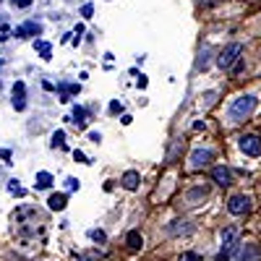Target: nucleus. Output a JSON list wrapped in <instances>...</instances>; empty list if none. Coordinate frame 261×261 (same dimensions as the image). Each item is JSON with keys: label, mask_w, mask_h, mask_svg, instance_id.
Returning <instances> with one entry per match:
<instances>
[{"label": "nucleus", "mask_w": 261, "mask_h": 261, "mask_svg": "<svg viewBox=\"0 0 261 261\" xmlns=\"http://www.w3.org/2000/svg\"><path fill=\"white\" fill-rule=\"evenodd\" d=\"M8 191H11L13 196H24V193H27L24 188H21V183H18V180H11V183H8Z\"/></svg>", "instance_id": "obj_20"}, {"label": "nucleus", "mask_w": 261, "mask_h": 261, "mask_svg": "<svg viewBox=\"0 0 261 261\" xmlns=\"http://www.w3.org/2000/svg\"><path fill=\"white\" fill-rule=\"evenodd\" d=\"M206 65H209V50H204V53L199 55V63H196V68L201 71V68H206Z\"/></svg>", "instance_id": "obj_22"}, {"label": "nucleus", "mask_w": 261, "mask_h": 261, "mask_svg": "<svg viewBox=\"0 0 261 261\" xmlns=\"http://www.w3.org/2000/svg\"><path fill=\"white\" fill-rule=\"evenodd\" d=\"M47 206H50L53 212H63L65 206H68V196H65V193H53L50 201H47Z\"/></svg>", "instance_id": "obj_13"}, {"label": "nucleus", "mask_w": 261, "mask_h": 261, "mask_svg": "<svg viewBox=\"0 0 261 261\" xmlns=\"http://www.w3.org/2000/svg\"><path fill=\"white\" fill-rule=\"evenodd\" d=\"M81 16H84V18H92V16H94V3H84V6H81Z\"/></svg>", "instance_id": "obj_23"}, {"label": "nucleus", "mask_w": 261, "mask_h": 261, "mask_svg": "<svg viewBox=\"0 0 261 261\" xmlns=\"http://www.w3.org/2000/svg\"><path fill=\"white\" fill-rule=\"evenodd\" d=\"M212 149H193V154H191V170H201L212 162Z\"/></svg>", "instance_id": "obj_5"}, {"label": "nucleus", "mask_w": 261, "mask_h": 261, "mask_svg": "<svg viewBox=\"0 0 261 261\" xmlns=\"http://www.w3.org/2000/svg\"><path fill=\"white\" fill-rule=\"evenodd\" d=\"M79 261H97V256H94V253H92V256H81Z\"/></svg>", "instance_id": "obj_33"}, {"label": "nucleus", "mask_w": 261, "mask_h": 261, "mask_svg": "<svg viewBox=\"0 0 261 261\" xmlns=\"http://www.w3.org/2000/svg\"><path fill=\"white\" fill-rule=\"evenodd\" d=\"M125 243H128V248H130V251H139V248L144 246V238H141V232H139V230H130V232L125 235Z\"/></svg>", "instance_id": "obj_15"}, {"label": "nucleus", "mask_w": 261, "mask_h": 261, "mask_svg": "<svg viewBox=\"0 0 261 261\" xmlns=\"http://www.w3.org/2000/svg\"><path fill=\"white\" fill-rule=\"evenodd\" d=\"M53 146L65 149V130H55V134H53Z\"/></svg>", "instance_id": "obj_19"}, {"label": "nucleus", "mask_w": 261, "mask_h": 261, "mask_svg": "<svg viewBox=\"0 0 261 261\" xmlns=\"http://www.w3.org/2000/svg\"><path fill=\"white\" fill-rule=\"evenodd\" d=\"M238 146H241V151H243V154H248V157H261V136H256V134L241 136Z\"/></svg>", "instance_id": "obj_3"}, {"label": "nucleus", "mask_w": 261, "mask_h": 261, "mask_svg": "<svg viewBox=\"0 0 261 261\" xmlns=\"http://www.w3.org/2000/svg\"><path fill=\"white\" fill-rule=\"evenodd\" d=\"M248 209H251V199H248V196H243V193L230 196V201H227V212H230V214L241 217V214H246Z\"/></svg>", "instance_id": "obj_4"}, {"label": "nucleus", "mask_w": 261, "mask_h": 261, "mask_svg": "<svg viewBox=\"0 0 261 261\" xmlns=\"http://www.w3.org/2000/svg\"><path fill=\"white\" fill-rule=\"evenodd\" d=\"M89 139H92V141H97V144H99V141H102V136H99V134H97V130H92V134H89Z\"/></svg>", "instance_id": "obj_32"}, {"label": "nucleus", "mask_w": 261, "mask_h": 261, "mask_svg": "<svg viewBox=\"0 0 261 261\" xmlns=\"http://www.w3.org/2000/svg\"><path fill=\"white\" fill-rule=\"evenodd\" d=\"M58 92H60V102H71V94H79L81 86L79 84H58Z\"/></svg>", "instance_id": "obj_10"}, {"label": "nucleus", "mask_w": 261, "mask_h": 261, "mask_svg": "<svg viewBox=\"0 0 261 261\" xmlns=\"http://www.w3.org/2000/svg\"><path fill=\"white\" fill-rule=\"evenodd\" d=\"M0 3H3V0H0Z\"/></svg>", "instance_id": "obj_34"}, {"label": "nucleus", "mask_w": 261, "mask_h": 261, "mask_svg": "<svg viewBox=\"0 0 261 261\" xmlns=\"http://www.w3.org/2000/svg\"><path fill=\"white\" fill-rule=\"evenodd\" d=\"M65 183H68V191H76V188H79V180H76V178H68Z\"/></svg>", "instance_id": "obj_29"}, {"label": "nucleus", "mask_w": 261, "mask_h": 261, "mask_svg": "<svg viewBox=\"0 0 261 261\" xmlns=\"http://www.w3.org/2000/svg\"><path fill=\"white\" fill-rule=\"evenodd\" d=\"M178 261H201V256L199 253H180Z\"/></svg>", "instance_id": "obj_25"}, {"label": "nucleus", "mask_w": 261, "mask_h": 261, "mask_svg": "<svg viewBox=\"0 0 261 261\" xmlns=\"http://www.w3.org/2000/svg\"><path fill=\"white\" fill-rule=\"evenodd\" d=\"M123 188H128V191H136L139 188V183H141V175H139V172L136 170H128L125 172V175H123Z\"/></svg>", "instance_id": "obj_12"}, {"label": "nucleus", "mask_w": 261, "mask_h": 261, "mask_svg": "<svg viewBox=\"0 0 261 261\" xmlns=\"http://www.w3.org/2000/svg\"><path fill=\"white\" fill-rule=\"evenodd\" d=\"M188 199H191V201H196V199H206V188H196V191H191V193H188Z\"/></svg>", "instance_id": "obj_21"}, {"label": "nucleus", "mask_w": 261, "mask_h": 261, "mask_svg": "<svg viewBox=\"0 0 261 261\" xmlns=\"http://www.w3.org/2000/svg\"><path fill=\"white\" fill-rule=\"evenodd\" d=\"M13 107L21 113L27 107V86H24V81H16L13 84Z\"/></svg>", "instance_id": "obj_7"}, {"label": "nucleus", "mask_w": 261, "mask_h": 261, "mask_svg": "<svg viewBox=\"0 0 261 261\" xmlns=\"http://www.w3.org/2000/svg\"><path fill=\"white\" fill-rule=\"evenodd\" d=\"M50 186H53V175H50V172H45V170L37 172V178H34V188H37V191H45V188H50Z\"/></svg>", "instance_id": "obj_17"}, {"label": "nucleus", "mask_w": 261, "mask_h": 261, "mask_svg": "<svg viewBox=\"0 0 261 261\" xmlns=\"http://www.w3.org/2000/svg\"><path fill=\"white\" fill-rule=\"evenodd\" d=\"M214 261H230V253H225V251H220V253H217V258Z\"/></svg>", "instance_id": "obj_30"}, {"label": "nucleus", "mask_w": 261, "mask_h": 261, "mask_svg": "<svg viewBox=\"0 0 261 261\" xmlns=\"http://www.w3.org/2000/svg\"><path fill=\"white\" fill-rule=\"evenodd\" d=\"M241 55H243V45H241V42H232V45H227V47L220 53V58H217V65H220L222 71H227V68H232V65L241 60Z\"/></svg>", "instance_id": "obj_2"}, {"label": "nucleus", "mask_w": 261, "mask_h": 261, "mask_svg": "<svg viewBox=\"0 0 261 261\" xmlns=\"http://www.w3.org/2000/svg\"><path fill=\"white\" fill-rule=\"evenodd\" d=\"M191 230H193L191 222H186V220H175V222L167 227V235H172V238H175V235H188Z\"/></svg>", "instance_id": "obj_11"}, {"label": "nucleus", "mask_w": 261, "mask_h": 261, "mask_svg": "<svg viewBox=\"0 0 261 261\" xmlns=\"http://www.w3.org/2000/svg\"><path fill=\"white\" fill-rule=\"evenodd\" d=\"M256 105H258V99L253 97V94H241L238 99H232V105H230V120H235V123H241V120H246V118H251L253 115V110H256Z\"/></svg>", "instance_id": "obj_1"}, {"label": "nucleus", "mask_w": 261, "mask_h": 261, "mask_svg": "<svg viewBox=\"0 0 261 261\" xmlns=\"http://www.w3.org/2000/svg\"><path fill=\"white\" fill-rule=\"evenodd\" d=\"M235 246H238V230H235V227H227V230L222 232V251L230 253Z\"/></svg>", "instance_id": "obj_9"}, {"label": "nucleus", "mask_w": 261, "mask_h": 261, "mask_svg": "<svg viewBox=\"0 0 261 261\" xmlns=\"http://www.w3.org/2000/svg\"><path fill=\"white\" fill-rule=\"evenodd\" d=\"M37 53L42 55V58H45V60H50L53 58V45H50V42H45V39H37Z\"/></svg>", "instance_id": "obj_18"}, {"label": "nucleus", "mask_w": 261, "mask_h": 261, "mask_svg": "<svg viewBox=\"0 0 261 261\" xmlns=\"http://www.w3.org/2000/svg\"><path fill=\"white\" fill-rule=\"evenodd\" d=\"M120 110H123V105H120L118 99H113V102H110V115H118Z\"/></svg>", "instance_id": "obj_26"}, {"label": "nucleus", "mask_w": 261, "mask_h": 261, "mask_svg": "<svg viewBox=\"0 0 261 261\" xmlns=\"http://www.w3.org/2000/svg\"><path fill=\"white\" fill-rule=\"evenodd\" d=\"M73 123L79 128H86V123H89V113H86V107H81V105L73 107Z\"/></svg>", "instance_id": "obj_16"}, {"label": "nucleus", "mask_w": 261, "mask_h": 261, "mask_svg": "<svg viewBox=\"0 0 261 261\" xmlns=\"http://www.w3.org/2000/svg\"><path fill=\"white\" fill-rule=\"evenodd\" d=\"M214 183L217 186H230V180H232V172L227 170V167H214Z\"/></svg>", "instance_id": "obj_14"}, {"label": "nucleus", "mask_w": 261, "mask_h": 261, "mask_svg": "<svg viewBox=\"0 0 261 261\" xmlns=\"http://www.w3.org/2000/svg\"><path fill=\"white\" fill-rule=\"evenodd\" d=\"M89 235H92V241H94V243H105V241H107V235H105L102 230H92Z\"/></svg>", "instance_id": "obj_24"}, {"label": "nucleus", "mask_w": 261, "mask_h": 261, "mask_svg": "<svg viewBox=\"0 0 261 261\" xmlns=\"http://www.w3.org/2000/svg\"><path fill=\"white\" fill-rule=\"evenodd\" d=\"M13 8H29L32 6V0H11Z\"/></svg>", "instance_id": "obj_27"}, {"label": "nucleus", "mask_w": 261, "mask_h": 261, "mask_svg": "<svg viewBox=\"0 0 261 261\" xmlns=\"http://www.w3.org/2000/svg\"><path fill=\"white\" fill-rule=\"evenodd\" d=\"M42 34V24H37V21H27V24H21L13 29V37H39Z\"/></svg>", "instance_id": "obj_6"}, {"label": "nucleus", "mask_w": 261, "mask_h": 261, "mask_svg": "<svg viewBox=\"0 0 261 261\" xmlns=\"http://www.w3.org/2000/svg\"><path fill=\"white\" fill-rule=\"evenodd\" d=\"M238 261H261V248L248 243L241 248V253H238Z\"/></svg>", "instance_id": "obj_8"}, {"label": "nucleus", "mask_w": 261, "mask_h": 261, "mask_svg": "<svg viewBox=\"0 0 261 261\" xmlns=\"http://www.w3.org/2000/svg\"><path fill=\"white\" fill-rule=\"evenodd\" d=\"M73 160H76V162H81V165H86V154H84V151H79V149L73 151Z\"/></svg>", "instance_id": "obj_28"}, {"label": "nucleus", "mask_w": 261, "mask_h": 261, "mask_svg": "<svg viewBox=\"0 0 261 261\" xmlns=\"http://www.w3.org/2000/svg\"><path fill=\"white\" fill-rule=\"evenodd\" d=\"M136 84H139V89H146V84H149V81H146V76H141Z\"/></svg>", "instance_id": "obj_31"}]
</instances>
